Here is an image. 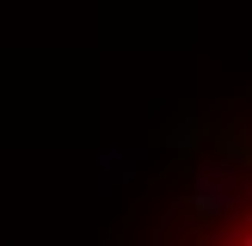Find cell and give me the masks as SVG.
<instances>
[{
    "instance_id": "6da1fadb",
    "label": "cell",
    "mask_w": 252,
    "mask_h": 246,
    "mask_svg": "<svg viewBox=\"0 0 252 246\" xmlns=\"http://www.w3.org/2000/svg\"><path fill=\"white\" fill-rule=\"evenodd\" d=\"M240 246H252V228H246V234H240Z\"/></svg>"
}]
</instances>
